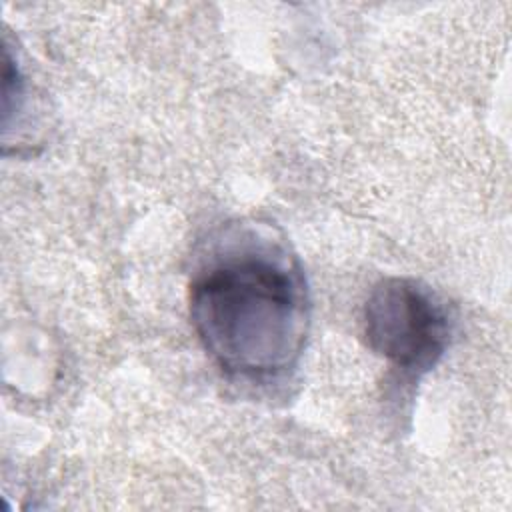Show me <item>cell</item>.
<instances>
[{"mask_svg": "<svg viewBox=\"0 0 512 512\" xmlns=\"http://www.w3.org/2000/svg\"><path fill=\"white\" fill-rule=\"evenodd\" d=\"M190 320L228 374L262 380L290 370L310 330L300 262L268 230H228L190 282Z\"/></svg>", "mask_w": 512, "mask_h": 512, "instance_id": "1", "label": "cell"}, {"mask_svg": "<svg viewBox=\"0 0 512 512\" xmlns=\"http://www.w3.org/2000/svg\"><path fill=\"white\" fill-rule=\"evenodd\" d=\"M372 352L408 374H424L448 348L452 320L446 304L426 284L392 276L380 280L362 310Z\"/></svg>", "mask_w": 512, "mask_h": 512, "instance_id": "2", "label": "cell"}]
</instances>
